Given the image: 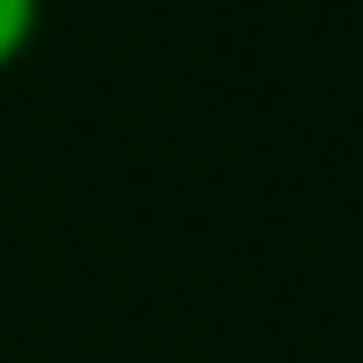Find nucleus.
<instances>
[{
	"label": "nucleus",
	"mask_w": 363,
	"mask_h": 363,
	"mask_svg": "<svg viewBox=\"0 0 363 363\" xmlns=\"http://www.w3.org/2000/svg\"><path fill=\"white\" fill-rule=\"evenodd\" d=\"M38 23H45V0H0V74H8L15 60L30 52Z\"/></svg>",
	"instance_id": "f257e3e1"
}]
</instances>
